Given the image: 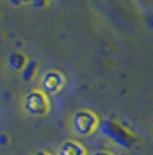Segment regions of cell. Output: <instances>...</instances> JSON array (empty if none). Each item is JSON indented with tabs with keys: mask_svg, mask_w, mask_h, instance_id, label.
Returning <instances> with one entry per match:
<instances>
[{
	"mask_svg": "<svg viewBox=\"0 0 153 155\" xmlns=\"http://www.w3.org/2000/svg\"><path fill=\"white\" fill-rule=\"evenodd\" d=\"M71 129L76 136H90L99 129V117L92 110L82 108L71 115Z\"/></svg>",
	"mask_w": 153,
	"mask_h": 155,
	"instance_id": "obj_1",
	"label": "cell"
},
{
	"mask_svg": "<svg viewBox=\"0 0 153 155\" xmlns=\"http://www.w3.org/2000/svg\"><path fill=\"white\" fill-rule=\"evenodd\" d=\"M23 110L30 117H45L50 112V99L40 89H31V91H28L24 94Z\"/></svg>",
	"mask_w": 153,
	"mask_h": 155,
	"instance_id": "obj_2",
	"label": "cell"
},
{
	"mask_svg": "<svg viewBox=\"0 0 153 155\" xmlns=\"http://www.w3.org/2000/svg\"><path fill=\"white\" fill-rule=\"evenodd\" d=\"M99 131H101L103 136H106L108 140H111L113 143H117L118 147H122V148H131L136 143V136L129 129L122 127L120 124L113 122V120L99 122Z\"/></svg>",
	"mask_w": 153,
	"mask_h": 155,
	"instance_id": "obj_3",
	"label": "cell"
},
{
	"mask_svg": "<svg viewBox=\"0 0 153 155\" xmlns=\"http://www.w3.org/2000/svg\"><path fill=\"white\" fill-rule=\"evenodd\" d=\"M64 85H66V77L59 70H47L40 78V91H44L47 96L61 92Z\"/></svg>",
	"mask_w": 153,
	"mask_h": 155,
	"instance_id": "obj_4",
	"label": "cell"
},
{
	"mask_svg": "<svg viewBox=\"0 0 153 155\" xmlns=\"http://www.w3.org/2000/svg\"><path fill=\"white\" fill-rule=\"evenodd\" d=\"M57 155H87V148L83 147L80 141L68 140L61 143L57 148Z\"/></svg>",
	"mask_w": 153,
	"mask_h": 155,
	"instance_id": "obj_5",
	"label": "cell"
},
{
	"mask_svg": "<svg viewBox=\"0 0 153 155\" xmlns=\"http://www.w3.org/2000/svg\"><path fill=\"white\" fill-rule=\"evenodd\" d=\"M7 63H9V66H11L14 71H23V68H24L26 63H28V58L24 56L23 52H11L9 58H7Z\"/></svg>",
	"mask_w": 153,
	"mask_h": 155,
	"instance_id": "obj_6",
	"label": "cell"
},
{
	"mask_svg": "<svg viewBox=\"0 0 153 155\" xmlns=\"http://www.w3.org/2000/svg\"><path fill=\"white\" fill-rule=\"evenodd\" d=\"M35 71H37V63L35 61H28L26 66L23 68V71H21V77H23V80L24 82H30L31 78H33Z\"/></svg>",
	"mask_w": 153,
	"mask_h": 155,
	"instance_id": "obj_7",
	"label": "cell"
},
{
	"mask_svg": "<svg viewBox=\"0 0 153 155\" xmlns=\"http://www.w3.org/2000/svg\"><path fill=\"white\" fill-rule=\"evenodd\" d=\"M49 2H50V0H30V4H31V5H33L35 9H42V7H45Z\"/></svg>",
	"mask_w": 153,
	"mask_h": 155,
	"instance_id": "obj_8",
	"label": "cell"
},
{
	"mask_svg": "<svg viewBox=\"0 0 153 155\" xmlns=\"http://www.w3.org/2000/svg\"><path fill=\"white\" fill-rule=\"evenodd\" d=\"M90 155H115V153L110 152V150H96V152H92Z\"/></svg>",
	"mask_w": 153,
	"mask_h": 155,
	"instance_id": "obj_9",
	"label": "cell"
},
{
	"mask_svg": "<svg viewBox=\"0 0 153 155\" xmlns=\"http://www.w3.org/2000/svg\"><path fill=\"white\" fill-rule=\"evenodd\" d=\"M33 155H54V153H50V152H47V150H38V152H35Z\"/></svg>",
	"mask_w": 153,
	"mask_h": 155,
	"instance_id": "obj_10",
	"label": "cell"
},
{
	"mask_svg": "<svg viewBox=\"0 0 153 155\" xmlns=\"http://www.w3.org/2000/svg\"><path fill=\"white\" fill-rule=\"evenodd\" d=\"M7 143V136L5 134H0V145H5Z\"/></svg>",
	"mask_w": 153,
	"mask_h": 155,
	"instance_id": "obj_11",
	"label": "cell"
},
{
	"mask_svg": "<svg viewBox=\"0 0 153 155\" xmlns=\"http://www.w3.org/2000/svg\"><path fill=\"white\" fill-rule=\"evenodd\" d=\"M16 4H30V0H14Z\"/></svg>",
	"mask_w": 153,
	"mask_h": 155,
	"instance_id": "obj_12",
	"label": "cell"
}]
</instances>
